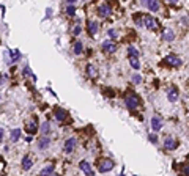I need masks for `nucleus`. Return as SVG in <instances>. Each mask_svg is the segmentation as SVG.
<instances>
[{
	"label": "nucleus",
	"mask_w": 189,
	"mask_h": 176,
	"mask_svg": "<svg viewBox=\"0 0 189 176\" xmlns=\"http://www.w3.org/2000/svg\"><path fill=\"white\" fill-rule=\"evenodd\" d=\"M103 51H104L106 54H114V52H117V44H115L114 41L107 40V41L103 43Z\"/></svg>",
	"instance_id": "5"
},
{
	"label": "nucleus",
	"mask_w": 189,
	"mask_h": 176,
	"mask_svg": "<svg viewBox=\"0 0 189 176\" xmlns=\"http://www.w3.org/2000/svg\"><path fill=\"white\" fill-rule=\"evenodd\" d=\"M148 138H150V141H151V143H154V145L158 143V135H156V134H150V135H148Z\"/></svg>",
	"instance_id": "28"
},
{
	"label": "nucleus",
	"mask_w": 189,
	"mask_h": 176,
	"mask_svg": "<svg viewBox=\"0 0 189 176\" xmlns=\"http://www.w3.org/2000/svg\"><path fill=\"white\" fill-rule=\"evenodd\" d=\"M21 58V52L19 51H13L11 52V61H18Z\"/></svg>",
	"instance_id": "26"
},
{
	"label": "nucleus",
	"mask_w": 189,
	"mask_h": 176,
	"mask_svg": "<svg viewBox=\"0 0 189 176\" xmlns=\"http://www.w3.org/2000/svg\"><path fill=\"white\" fill-rule=\"evenodd\" d=\"M3 134H5V132H3V129H0V141L3 140Z\"/></svg>",
	"instance_id": "35"
},
{
	"label": "nucleus",
	"mask_w": 189,
	"mask_h": 176,
	"mask_svg": "<svg viewBox=\"0 0 189 176\" xmlns=\"http://www.w3.org/2000/svg\"><path fill=\"white\" fill-rule=\"evenodd\" d=\"M128 54H129V57H136V58L139 57V51H137L136 47H132V46L128 47Z\"/></svg>",
	"instance_id": "25"
},
{
	"label": "nucleus",
	"mask_w": 189,
	"mask_h": 176,
	"mask_svg": "<svg viewBox=\"0 0 189 176\" xmlns=\"http://www.w3.org/2000/svg\"><path fill=\"white\" fill-rule=\"evenodd\" d=\"M49 145H51V138L49 137H41L40 141H38V148L40 149H47Z\"/></svg>",
	"instance_id": "15"
},
{
	"label": "nucleus",
	"mask_w": 189,
	"mask_h": 176,
	"mask_svg": "<svg viewBox=\"0 0 189 176\" xmlns=\"http://www.w3.org/2000/svg\"><path fill=\"white\" fill-rule=\"evenodd\" d=\"M80 30H82V29H80L79 25H74V29H73V35H76V36H77V35L80 33Z\"/></svg>",
	"instance_id": "29"
},
{
	"label": "nucleus",
	"mask_w": 189,
	"mask_h": 176,
	"mask_svg": "<svg viewBox=\"0 0 189 176\" xmlns=\"http://www.w3.org/2000/svg\"><path fill=\"white\" fill-rule=\"evenodd\" d=\"M176 146H178V143L175 141V138L167 137V138L164 140V148H165V149H175Z\"/></svg>",
	"instance_id": "13"
},
{
	"label": "nucleus",
	"mask_w": 189,
	"mask_h": 176,
	"mask_svg": "<svg viewBox=\"0 0 189 176\" xmlns=\"http://www.w3.org/2000/svg\"><path fill=\"white\" fill-rule=\"evenodd\" d=\"M5 80H7V76H0V85H2Z\"/></svg>",
	"instance_id": "34"
},
{
	"label": "nucleus",
	"mask_w": 189,
	"mask_h": 176,
	"mask_svg": "<svg viewBox=\"0 0 189 176\" xmlns=\"http://www.w3.org/2000/svg\"><path fill=\"white\" fill-rule=\"evenodd\" d=\"M74 13H76L74 5H68V7H66V14H68V16H74Z\"/></svg>",
	"instance_id": "27"
},
{
	"label": "nucleus",
	"mask_w": 189,
	"mask_h": 176,
	"mask_svg": "<svg viewBox=\"0 0 189 176\" xmlns=\"http://www.w3.org/2000/svg\"><path fill=\"white\" fill-rule=\"evenodd\" d=\"M87 74H88V77H91V79L96 77V68H94V65H91V63L87 65Z\"/></svg>",
	"instance_id": "18"
},
{
	"label": "nucleus",
	"mask_w": 189,
	"mask_h": 176,
	"mask_svg": "<svg viewBox=\"0 0 189 176\" xmlns=\"http://www.w3.org/2000/svg\"><path fill=\"white\" fill-rule=\"evenodd\" d=\"M21 134H22V132H21V129H13V131H11V141H14V143H16V141H19Z\"/></svg>",
	"instance_id": "21"
},
{
	"label": "nucleus",
	"mask_w": 189,
	"mask_h": 176,
	"mask_svg": "<svg viewBox=\"0 0 189 176\" xmlns=\"http://www.w3.org/2000/svg\"><path fill=\"white\" fill-rule=\"evenodd\" d=\"M40 129H41V132H43V137H47V134L51 132V123H49V121H44Z\"/></svg>",
	"instance_id": "19"
},
{
	"label": "nucleus",
	"mask_w": 189,
	"mask_h": 176,
	"mask_svg": "<svg viewBox=\"0 0 189 176\" xmlns=\"http://www.w3.org/2000/svg\"><path fill=\"white\" fill-rule=\"evenodd\" d=\"M109 36H111V38H117V32H115L114 29H111V30H109Z\"/></svg>",
	"instance_id": "31"
},
{
	"label": "nucleus",
	"mask_w": 189,
	"mask_h": 176,
	"mask_svg": "<svg viewBox=\"0 0 189 176\" xmlns=\"http://www.w3.org/2000/svg\"><path fill=\"white\" fill-rule=\"evenodd\" d=\"M114 167H115V163H114V160H111V159H103V160H100V163H98V170H100L101 173L111 171Z\"/></svg>",
	"instance_id": "2"
},
{
	"label": "nucleus",
	"mask_w": 189,
	"mask_h": 176,
	"mask_svg": "<svg viewBox=\"0 0 189 176\" xmlns=\"http://www.w3.org/2000/svg\"><path fill=\"white\" fill-rule=\"evenodd\" d=\"M161 127H162V118H161V116H158V115H154V116L151 118V129L158 132Z\"/></svg>",
	"instance_id": "9"
},
{
	"label": "nucleus",
	"mask_w": 189,
	"mask_h": 176,
	"mask_svg": "<svg viewBox=\"0 0 189 176\" xmlns=\"http://www.w3.org/2000/svg\"><path fill=\"white\" fill-rule=\"evenodd\" d=\"M32 165H33V160H32V157L30 156H24V159H22V170H30L32 168Z\"/></svg>",
	"instance_id": "16"
},
{
	"label": "nucleus",
	"mask_w": 189,
	"mask_h": 176,
	"mask_svg": "<svg viewBox=\"0 0 189 176\" xmlns=\"http://www.w3.org/2000/svg\"><path fill=\"white\" fill-rule=\"evenodd\" d=\"M129 63H131V66H132L134 69H139V68H140L139 58H136V57H129Z\"/></svg>",
	"instance_id": "24"
},
{
	"label": "nucleus",
	"mask_w": 189,
	"mask_h": 176,
	"mask_svg": "<svg viewBox=\"0 0 189 176\" xmlns=\"http://www.w3.org/2000/svg\"><path fill=\"white\" fill-rule=\"evenodd\" d=\"M167 98H169L170 102H175V101L178 99V90H176L175 87H172V88L169 90V93H167Z\"/></svg>",
	"instance_id": "17"
},
{
	"label": "nucleus",
	"mask_w": 189,
	"mask_h": 176,
	"mask_svg": "<svg viewBox=\"0 0 189 176\" xmlns=\"http://www.w3.org/2000/svg\"><path fill=\"white\" fill-rule=\"evenodd\" d=\"M54 116H55L57 121H63V120L68 116V112H66L65 109H62V107H57V109L54 110Z\"/></svg>",
	"instance_id": "7"
},
{
	"label": "nucleus",
	"mask_w": 189,
	"mask_h": 176,
	"mask_svg": "<svg viewBox=\"0 0 189 176\" xmlns=\"http://www.w3.org/2000/svg\"><path fill=\"white\" fill-rule=\"evenodd\" d=\"M22 74H24V76H30V74H32L30 68H29V66H25V68H24V71H22Z\"/></svg>",
	"instance_id": "30"
},
{
	"label": "nucleus",
	"mask_w": 189,
	"mask_h": 176,
	"mask_svg": "<svg viewBox=\"0 0 189 176\" xmlns=\"http://www.w3.org/2000/svg\"><path fill=\"white\" fill-rule=\"evenodd\" d=\"M27 131H29L32 135H33V134L38 131V126H36V121H35V120H32V123H29V127H27Z\"/></svg>",
	"instance_id": "23"
},
{
	"label": "nucleus",
	"mask_w": 189,
	"mask_h": 176,
	"mask_svg": "<svg viewBox=\"0 0 189 176\" xmlns=\"http://www.w3.org/2000/svg\"><path fill=\"white\" fill-rule=\"evenodd\" d=\"M143 5L150 10V11H158L159 10V2H156V0H147V2H143Z\"/></svg>",
	"instance_id": "12"
},
{
	"label": "nucleus",
	"mask_w": 189,
	"mask_h": 176,
	"mask_svg": "<svg viewBox=\"0 0 189 176\" xmlns=\"http://www.w3.org/2000/svg\"><path fill=\"white\" fill-rule=\"evenodd\" d=\"M162 40H164V41H169V43L173 41V40H175V32H173L170 27H167V29L164 30V33H162Z\"/></svg>",
	"instance_id": "10"
},
{
	"label": "nucleus",
	"mask_w": 189,
	"mask_h": 176,
	"mask_svg": "<svg viewBox=\"0 0 189 176\" xmlns=\"http://www.w3.org/2000/svg\"><path fill=\"white\" fill-rule=\"evenodd\" d=\"M143 25L147 29H150V30H154V29H158V21L153 16H145L143 18Z\"/></svg>",
	"instance_id": "4"
},
{
	"label": "nucleus",
	"mask_w": 189,
	"mask_h": 176,
	"mask_svg": "<svg viewBox=\"0 0 189 176\" xmlns=\"http://www.w3.org/2000/svg\"><path fill=\"white\" fill-rule=\"evenodd\" d=\"M52 171H54V165H52V163H49L46 168H43V170H41L40 176H51V174H52Z\"/></svg>",
	"instance_id": "20"
},
{
	"label": "nucleus",
	"mask_w": 189,
	"mask_h": 176,
	"mask_svg": "<svg viewBox=\"0 0 189 176\" xmlns=\"http://www.w3.org/2000/svg\"><path fill=\"white\" fill-rule=\"evenodd\" d=\"M79 167H80V170H82L87 176H94V173H93V170H91V165H90L87 160H82V162L79 163Z\"/></svg>",
	"instance_id": "8"
},
{
	"label": "nucleus",
	"mask_w": 189,
	"mask_h": 176,
	"mask_svg": "<svg viewBox=\"0 0 189 176\" xmlns=\"http://www.w3.org/2000/svg\"><path fill=\"white\" fill-rule=\"evenodd\" d=\"M87 25H88V33H90L91 36L98 33V27H100V25H98V22H96V21H88V24H87Z\"/></svg>",
	"instance_id": "14"
},
{
	"label": "nucleus",
	"mask_w": 189,
	"mask_h": 176,
	"mask_svg": "<svg viewBox=\"0 0 189 176\" xmlns=\"http://www.w3.org/2000/svg\"><path fill=\"white\" fill-rule=\"evenodd\" d=\"M125 104H126V107H128L129 110H136V109L140 105V99H139L136 94H128V96L125 98Z\"/></svg>",
	"instance_id": "1"
},
{
	"label": "nucleus",
	"mask_w": 189,
	"mask_h": 176,
	"mask_svg": "<svg viewBox=\"0 0 189 176\" xmlns=\"http://www.w3.org/2000/svg\"><path fill=\"white\" fill-rule=\"evenodd\" d=\"M132 80H134V83H140V82H142L140 76H132Z\"/></svg>",
	"instance_id": "32"
},
{
	"label": "nucleus",
	"mask_w": 189,
	"mask_h": 176,
	"mask_svg": "<svg viewBox=\"0 0 189 176\" xmlns=\"http://www.w3.org/2000/svg\"><path fill=\"white\" fill-rule=\"evenodd\" d=\"M82 51H84V44H82V41H76V43H74V54H76V55H80Z\"/></svg>",
	"instance_id": "22"
},
{
	"label": "nucleus",
	"mask_w": 189,
	"mask_h": 176,
	"mask_svg": "<svg viewBox=\"0 0 189 176\" xmlns=\"http://www.w3.org/2000/svg\"><path fill=\"white\" fill-rule=\"evenodd\" d=\"M183 173H184L186 176H189V167H187V165H186V167L183 168Z\"/></svg>",
	"instance_id": "33"
},
{
	"label": "nucleus",
	"mask_w": 189,
	"mask_h": 176,
	"mask_svg": "<svg viewBox=\"0 0 189 176\" xmlns=\"http://www.w3.org/2000/svg\"><path fill=\"white\" fill-rule=\"evenodd\" d=\"M51 176H58V174H51Z\"/></svg>",
	"instance_id": "36"
},
{
	"label": "nucleus",
	"mask_w": 189,
	"mask_h": 176,
	"mask_svg": "<svg viewBox=\"0 0 189 176\" xmlns=\"http://www.w3.org/2000/svg\"><path fill=\"white\" fill-rule=\"evenodd\" d=\"M98 14H100L101 18L111 16V14H112V7H111L109 3H101V5L98 7Z\"/></svg>",
	"instance_id": "3"
},
{
	"label": "nucleus",
	"mask_w": 189,
	"mask_h": 176,
	"mask_svg": "<svg viewBox=\"0 0 189 176\" xmlns=\"http://www.w3.org/2000/svg\"><path fill=\"white\" fill-rule=\"evenodd\" d=\"M76 145H77V140L74 138V137H69L66 141H65V146H63V149H65V152H73L74 151V148H76Z\"/></svg>",
	"instance_id": "6"
},
{
	"label": "nucleus",
	"mask_w": 189,
	"mask_h": 176,
	"mask_svg": "<svg viewBox=\"0 0 189 176\" xmlns=\"http://www.w3.org/2000/svg\"><path fill=\"white\" fill-rule=\"evenodd\" d=\"M165 61H167L169 65L175 66V68L181 66V58H180V57H176V55H169V57L165 58Z\"/></svg>",
	"instance_id": "11"
}]
</instances>
